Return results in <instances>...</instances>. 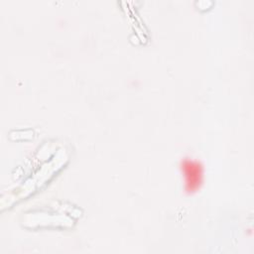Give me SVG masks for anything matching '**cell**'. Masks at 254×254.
<instances>
[{"mask_svg":"<svg viewBox=\"0 0 254 254\" xmlns=\"http://www.w3.org/2000/svg\"><path fill=\"white\" fill-rule=\"evenodd\" d=\"M181 170L184 177V189L186 192H196L203 183L202 164L192 158H184L181 161Z\"/></svg>","mask_w":254,"mask_h":254,"instance_id":"obj_1","label":"cell"}]
</instances>
